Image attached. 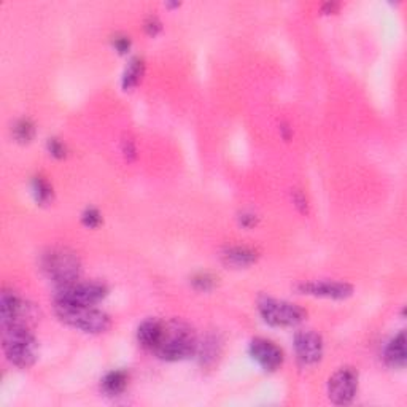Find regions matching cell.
Returning <instances> with one entry per match:
<instances>
[{
  "label": "cell",
  "instance_id": "cell-1",
  "mask_svg": "<svg viewBox=\"0 0 407 407\" xmlns=\"http://www.w3.org/2000/svg\"><path fill=\"white\" fill-rule=\"evenodd\" d=\"M2 349L6 359L21 369L34 366L38 358V342L29 326H2Z\"/></svg>",
  "mask_w": 407,
  "mask_h": 407
},
{
  "label": "cell",
  "instance_id": "cell-2",
  "mask_svg": "<svg viewBox=\"0 0 407 407\" xmlns=\"http://www.w3.org/2000/svg\"><path fill=\"white\" fill-rule=\"evenodd\" d=\"M199 340L188 325L172 320L164 325L161 342L155 349L156 355L165 362H182L197 352Z\"/></svg>",
  "mask_w": 407,
  "mask_h": 407
},
{
  "label": "cell",
  "instance_id": "cell-3",
  "mask_svg": "<svg viewBox=\"0 0 407 407\" xmlns=\"http://www.w3.org/2000/svg\"><path fill=\"white\" fill-rule=\"evenodd\" d=\"M42 271L56 286L75 282L82 273V261L75 251L65 246H53L42 255Z\"/></svg>",
  "mask_w": 407,
  "mask_h": 407
},
{
  "label": "cell",
  "instance_id": "cell-4",
  "mask_svg": "<svg viewBox=\"0 0 407 407\" xmlns=\"http://www.w3.org/2000/svg\"><path fill=\"white\" fill-rule=\"evenodd\" d=\"M56 315L63 323L73 330L88 332V335H101L109 331L112 320L107 313L96 305H61L55 304Z\"/></svg>",
  "mask_w": 407,
  "mask_h": 407
},
{
  "label": "cell",
  "instance_id": "cell-5",
  "mask_svg": "<svg viewBox=\"0 0 407 407\" xmlns=\"http://www.w3.org/2000/svg\"><path fill=\"white\" fill-rule=\"evenodd\" d=\"M258 310L266 323L277 326V328H293V326L303 323L307 317V310L301 305L272 298L259 301Z\"/></svg>",
  "mask_w": 407,
  "mask_h": 407
},
{
  "label": "cell",
  "instance_id": "cell-6",
  "mask_svg": "<svg viewBox=\"0 0 407 407\" xmlns=\"http://www.w3.org/2000/svg\"><path fill=\"white\" fill-rule=\"evenodd\" d=\"M107 286L99 282H75L58 286L55 304L61 305H97L107 296Z\"/></svg>",
  "mask_w": 407,
  "mask_h": 407
},
{
  "label": "cell",
  "instance_id": "cell-7",
  "mask_svg": "<svg viewBox=\"0 0 407 407\" xmlns=\"http://www.w3.org/2000/svg\"><path fill=\"white\" fill-rule=\"evenodd\" d=\"M0 317H2V326L6 325H23L29 326L36 318V309L31 303L13 290H4L0 298Z\"/></svg>",
  "mask_w": 407,
  "mask_h": 407
},
{
  "label": "cell",
  "instance_id": "cell-8",
  "mask_svg": "<svg viewBox=\"0 0 407 407\" xmlns=\"http://www.w3.org/2000/svg\"><path fill=\"white\" fill-rule=\"evenodd\" d=\"M358 371L345 366L337 369L328 380V396L331 403L347 406L355 399L358 393Z\"/></svg>",
  "mask_w": 407,
  "mask_h": 407
},
{
  "label": "cell",
  "instance_id": "cell-9",
  "mask_svg": "<svg viewBox=\"0 0 407 407\" xmlns=\"http://www.w3.org/2000/svg\"><path fill=\"white\" fill-rule=\"evenodd\" d=\"M295 350L299 362L307 366L317 364L323 357V339L318 332L307 330L295 335Z\"/></svg>",
  "mask_w": 407,
  "mask_h": 407
},
{
  "label": "cell",
  "instance_id": "cell-10",
  "mask_svg": "<svg viewBox=\"0 0 407 407\" xmlns=\"http://www.w3.org/2000/svg\"><path fill=\"white\" fill-rule=\"evenodd\" d=\"M250 355L264 371H277L283 363V352L269 339L256 337L250 342Z\"/></svg>",
  "mask_w": 407,
  "mask_h": 407
},
{
  "label": "cell",
  "instance_id": "cell-11",
  "mask_svg": "<svg viewBox=\"0 0 407 407\" xmlns=\"http://www.w3.org/2000/svg\"><path fill=\"white\" fill-rule=\"evenodd\" d=\"M303 295L320 296L330 299H345L352 296L353 288L349 283L331 282V280H318V282H307L298 286Z\"/></svg>",
  "mask_w": 407,
  "mask_h": 407
},
{
  "label": "cell",
  "instance_id": "cell-12",
  "mask_svg": "<svg viewBox=\"0 0 407 407\" xmlns=\"http://www.w3.org/2000/svg\"><path fill=\"white\" fill-rule=\"evenodd\" d=\"M164 325L165 322L158 318H148L139 326L137 330V339L139 344L148 349L151 352H155L158 344L161 342L163 332H164Z\"/></svg>",
  "mask_w": 407,
  "mask_h": 407
},
{
  "label": "cell",
  "instance_id": "cell-13",
  "mask_svg": "<svg viewBox=\"0 0 407 407\" xmlns=\"http://www.w3.org/2000/svg\"><path fill=\"white\" fill-rule=\"evenodd\" d=\"M258 258H259L258 251L250 249V246H229V249H226L222 255L223 263L234 269L249 268V266L258 261Z\"/></svg>",
  "mask_w": 407,
  "mask_h": 407
},
{
  "label": "cell",
  "instance_id": "cell-14",
  "mask_svg": "<svg viewBox=\"0 0 407 407\" xmlns=\"http://www.w3.org/2000/svg\"><path fill=\"white\" fill-rule=\"evenodd\" d=\"M385 362L391 368H404L406 366V335L404 331L399 332L398 336L393 337L389 345L385 347L384 353Z\"/></svg>",
  "mask_w": 407,
  "mask_h": 407
},
{
  "label": "cell",
  "instance_id": "cell-15",
  "mask_svg": "<svg viewBox=\"0 0 407 407\" xmlns=\"http://www.w3.org/2000/svg\"><path fill=\"white\" fill-rule=\"evenodd\" d=\"M129 384V374L126 371H112L102 379V390L109 396H118Z\"/></svg>",
  "mask_w": 407,
  "mask_h": 407
},
{
  "label": "cell",
  "instance_id": "cell-16",
  "mask_svg": "<svg viewBox=\"0 0 407 407\" xmlns=\"http://www.w3.org/2000/svg\"><path fill=\"white\" fill-rule=\"evenodd\" d=\"M196 353H199L202 366H212L217 362L218 357L222 355V340L217 336H207L204 342L197 344Z\"/></svg>",
  "mask_w": 407,
  "mask_h": 407
},
{
  "label": "cell",
  "instance_id": "cell-17",
  "mask_svg": "<svg viewBox=\"0 0 407 407\" xmlns=\"http://www.w3.org/2000/svg\"><path fill=\"white\" fill-rule=\"evenodd\" d=\"M143 73H145L143 59H140V58L132 59V61L128 65V69H126V72H124V75H123V88H124V91L134 89L136 86L140 82H142Z\"/></svg>",
  "mask_w": 407,
  "mask_h": 407
},
{
  "label": "cell",
  "instance_id": "cell-18",
  "mask_svg": "<svg viewBox=\"0 0 407 407\" xmlns=\"http://www.w3.org/2000/svg\"><path fill=\"white\" fill-rule=\"evenodd\" d=\"M32 195L40 205H48L53 202L55 192H53V186L43 177H36L32 182Z\"/></svg>",
  "mask_w": 407,
  "mask_h": 407
},
{
  "label": "cell",
  "instance_id": "cell-19",
  "mask_svg": "<svg viewBox=\"0 0 407 407\" xmlns=\"http://www.w3.org/2000/svg\"><path fill=\"white\" fill-rule=\"evenodd\" d=\"M13 137H15L19 143H29L32 139L36 137V124L31 121L29 118H23L16 121L15 128H13Z\"/></svg>",
  "mask_w": 407,
  "mask_h": 407
},
{
  "label": "cell",
  "instance_id": "cell-20",
  "mask_svg": "<svg viewBox=\"0 0 407 407\" xmlns=\"http://www.w3.org/2000/svg\"><path fill=\"white\" fill-rule=\"evenodd\" d=\"M215 277L210 276V273H199L195 278H192V286L199 291H210L215 288Z\"/></svg>",
  "mask_w": 407,
  "mask_h": 407
},
{
  "label": "cell",
  "instance_id": "cell-21",
  "mask_svg": "<svg viewBox=\"0 0 407 407\" xmlns=\"http://www.w3.org/2000/svg\"><path fill=\"white\" fill-rule=\"evenodd\" d=\"M82 223L86 226V228H91V229L97 228V226H101L102 223L101 213H99L96 209H92V207H89V209H86L83 212Z\"/></svg>",
  "mask_w": 407,
  "mask_h": 407
},
{
  "label": "cell",
  "instance_id": "cell-22",
  "mask_svg": "<svg viewBox=\"0 0 407 407\" xmlns=\"http://www.w3.org/2000/svg\"><path fill=\"white\" fill-rule=\"evenodd\" d=\"M48 151L51 156H55L58 159H63L65 155H67V148H65V145L59 139L48 140Z\"/></svg>",
  "mask_w": 407,
  "mask_h": 407
},
{
  "label": "cell",
  "instance_id": "cell-23",
  "mask_svg": "<svg viewBox=\"0 0 407 407\" xmlns=\"http://www.w3.org/2000/svg\"><path fill=\"white\" fill-rule=\"evenodd\" d=\"M113 48H115L119 55H126L131 50V40L129 37H115L113 38Z\"/></svg>",
  "mask_w": 407,
  "mask_h": 407
},
{
  "label": "cell",
  "instance_id": "cell-24",
  "mask_svg": "<svg viewBox=\"0 0 407 407\" xmlns=\"http://www.w3.org/2000/svg\"><path fill=\"white\" fill-rule=\"evenodd\" d=\"M161 23H159V19L155 18V16H150L148 19H146V23H145V31H146V34L151 36V37H155L158 36L159 32H161Z\"/></svg>",
  "mask_w": 407,
  "mask_h": 407
},
{
  "label": "cell",
  "instance_id": "cell-25",
  "mask_svg": "<svg viewBox=\"0 0 407 407\" xmlns=\"http://www.w3.org/2000/svg\"><path fill=\"white\" fill-rule=\"evenodd\" d=\"M136 145H134V142H132V140H124L123 142V153H124V156L128 158V159H132L136 156Z\"/></svg>",
  "mask_w": 407,
  "mask_h": 407
},
{
  "label": "cell",
  "instance_id": "cell-26",
  "mask_svg": "<svg viewBox=\"0 0 407 407\" xmlns=\"http://www.w3.org/2000/svg\"><path fill=\"white\" fill-rule=\"evenodd\" d=\"M240 224L244 226V228H251V226L256 224V217L255 215H242L240 217Z\"/></svg>",
  "mask_w": 407,
  "mask_h": 407
}]
</instances>
